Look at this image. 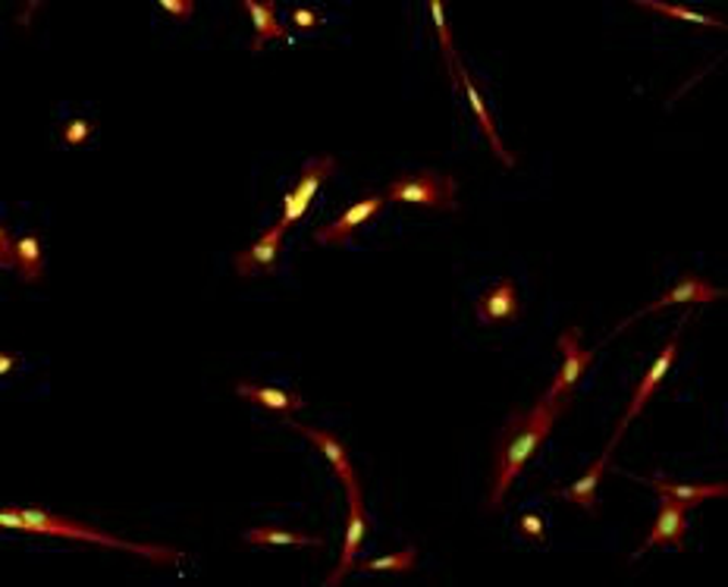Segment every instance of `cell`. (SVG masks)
Returning a JSON list of instances; mask_svg holds the SVG:
<instances>
[{
  "label": "cell",
  "instance_id": "15",
  "mask_svg": "<svg viewBox=\"0 0 728 587\" xmlns=\"http://www.w3.org/2000/svg\"><path fill=\"white\" fill-rule=\"evenodd\" d=\"M455 73H458V79H462V88H465V98H468V104H472V110H475V120L480 123V129H484V135H487V142H490V148L497 152V157H500L505 167H515V154L509 152L505 145H502L500 132H497V123H493V117H490V110H487V104H484V98H480V92H477L475 79L468 76V70L458 63L455 67Z\"/></svg>",
  "mask_w": 728,
  "mask_h": 587
},
{
  "label": "cell",
  "instance_id": "2",
  "mask_svg": "<svg viewBox=\"0 0 728 587\" xmlns=\"http://www.w3.org/2000/svg\"><path fill=\"white\" fill-rule=\"evenodd\" d=\"M25 518V535H48V537H67V540H85V543H98V547H110V550H126V553H135V556H145L148 562L157 565H174L182 560V553L174 547H157V543H132V540H120L114 535H100L95 528L67 518V515H57V512L41 510V506H28L23 510Z\"/></svg>",
  "mask_w": 728,
  "mask_h": 587
},
{
  "label": "cell",
  "instance_id": "25",
  "mask_svg": "<svg viewBox=\"0 0 728 587\" xmlns=\"http://www.w3.org/2000/svg\"><path fill=\"white\" fill-rule=\"evenodd\" d=\"M13 249H16L13 232L3 224V227H0V267H3V271H13Z\"/></svg>",
  "mask_w": 728,
  "mask_h": 587
},
{
  "label": "cell",
  "instance_id": "21",
  "mask_svg": "<svg viewBox=\"0 0 728 587\" xmlns=\"http://www.w3.org/2000/svg\"><path fill=\"white\" fill-rule=\"evenodd\" d=\"M641 10H651V13H659V16H669V20H681V23H694V26H706V28H726V20H716V16H706V13H697L691 7H678V3H666V0H637Z\"/></svg>",
  "mask_w": 728,
  "mask_h": 587
},
{
  "label": "cell",
  "instance_id": "6",
  "mask_svg": "<svg viewBox=\"0 0 728 587\" xmlns=\"http://www.w3.org/2000/svg\"><path fill=\"white\" fill-rule=\"evenodd\" d=\"M719 299H728V289H719L713 283H706L697 274H681L656 302H651L647 308H641L634 318H644V314H656L663 308L681 306V302H694V306H706V302H719Z\"/></svg>",
  "mask_w": 728,
  "mask_h": 587
},
{
  "label": "cell",
  "instance_id": "19",
  "mask_svg": "<svg viewBox=\"0 0 728 587\" xmlns=\"http://www.w3.org/2000/svg\"><path fill=\"white\" fill-rule=\"evenodd\" d=\"M13 271L20 274L23 283H38L45 277V252H41V239L38 232H25L16 239L13 249Z\"/></svg>",
  "mask_w": 728,
  "mask_h": 587
},
{
  "label": "cell",
  "instance_id": "22",
  "mask_svg": "<svg viewBox=\"0 0 728 587\" xmlns=\"http://www.w3.org/2000/svg\"><path fill=\"white\" fill-rule=\"evenodd\" d=\"M418 565V550L405 547L399 553H386V556H374L368 562H358V572H411Z\"/></svg>",
  "mask_w": 728,
  "mask_h": 587
},
{
  "label": "cell",
  "instance_id": "13",
  "mask_svg": "<svg viewBox=\"0 0 728 587\" xmlns=\"http://www.w3.org/2000/svg\"><path fill=\"white\" fill-rule=\"evenodd\" d=\"M236 393H239L242 399L254 403V406L279 415L283 421H289V415L305 406V396H299L296 390H279V386H261V383L239 381L236 383Z\"/></svg>",
  "mask_w": 728,
  "mask_h": 587
},
{
  "label": "cell",
  "instance_id": "5",
  "mask_svg": "<svg viewBox=\"0 0 728 587\" xmlns=\"http://www.w3.org/2000/svg\"><path fill=\"white\" fill-rule=\"evenodd\" d=\"M333 173H336V160H333V157H311V160L305 164V170H301L296 189L283 199V217H279L276 227L286 232L296 220H301V217L308 214V207H311V199L318 195L321 182H324L326 177H333Z\"/></svg>",
  "mask_w": 728,
  "mask_h": 587
},
{
  "label": "cell",
  "instance_id": "30",
  "mask_svg": "<svg viewBox=\"0 0 728 587\" xmlns=\"http://www.w3.org/2000/svg\"><path fill=\"white\" fill-rule=\"evenodd\" d=\"M13 368V356H0V374H7Z\"/></svg>",
  "mask_w": 728,
  "mask_h": 587
},
{
  "label": "cell",
  "instance_id": "29",
  "mask_svg": "<svg viewBox=\"0 0 728 587\" xmlns=\"http://www.w3.org/2000/svg\"><path fill=\"white\" fill-rule=\"evenodd\" d=\"M0 525H3V528H13V531H23L25 535L23 510H16V506H3V510H0Z\"/></svg>",
  "mask_w": 728,
  "mask_h": 587
},
{
  "label": "cell",
  "instance_id": "10",
  "mask_svg": "<svg viewBox=\"0 0 728 587\" xmlns=\"http://www.w3.org/2000/svg\"><path fill=\"white\" fill-rule=\"evenodd\" d=\"M283 236L286 232L279 227H271L264 230L249 249H242L239 255L232 257V267L239 277H254V274H274L279 257H283Z\"/></svg>",
  "mask_w": 728,
  "mask_h": 587
},
{
  "label": "cell",
  "instance_id": "14",
  "mask_svg": "<svg viewBox=\"0 0 728 587\" xmlns=\"http://www.w3.org/2000/svg\"><path fill=\"white\" fill-rule=\"evenodd\" d=\"M477 321L480 324H500V321H515L522 314L518 306V289L512 280H500L490 292H484L475 302Z\"/></svg>",
  "mask_w": 728,
  "mask_h": 587
},
{
  "label": "cell",
  "instance_id": "24",
  "mask_svg": "<svg viewBox=\"0 0 728 587\" xmlns=\"http://www.w3.org/2000/svg\"><path fill=\"white\" fill-rule=\"evenodd\" d=\"M92 132L95 127L88 123V120H73V123H67L63 132H60V142L63 145H70V148H79V145H85L88 139H92Z\"/></svg>",
  "mask_w": 728,
  "mask_h": 587
},
{
  "label": "cell",
  "instance_id": "7",
  "mask_svg": "<svg viewBox=\"0 0 728 587\" xmlns=\"http://www.w3.org/2000/svg\"><path fill=\"white\" fill-rule=\"evenodd\" d=\"M676 352H678V336H672L666 346H663V352L656 356V361L651 364V371H647V378L641 381V386L634 390V396H631V406H628V411L622 415V421H619V428H616V436L609 440V446H616L619 440H622V434H625V428L644 411V406L651 403V396L659 390V383L666 381V374H669V368H672V361H676Z\"/></svg>",
  "mask_w": 728,
  "mask_h": 587
},
{
  "label": "cell",
  "instance_id": "1",
  "mask_svg": "<svg viewBox=\"0 0 728 587\" xmlns=\"http://www.w3.org/2000/svg\"><path fill=\"white\" fill-rule=\"evenodd\" d=\"M569 406L550 403L547 396L537 399V406L530 411H515L509 415L505 428L497 440V462H493V487H490V510H500L512 481L527 468V462L534 459V453L544 446V440L550 436L556 418Z\"/></svg>",
  "mask_w": 728,
  "mask_h": 587
},
{
  "label": "cell",
  "instance_id": "8",
  "mask_svg": "<svg viewBox=\"0 0 728 587\" xmlns=\"http://www.w3.org/2000/svg\"><path fill=\"white\" fill-rule=\"evenodd\" d=\"M386 207V195H368V199H361V202H355L349 205L333 224H326V227H318V230L311 232L314 236V242L318 245H346L349 242V236L355 232V227H361V224H368L371 217H377L380 211Z\"/></svg>",
  "mask_w": 728,
  "mask_h": 587
},
{
  "label": "cell",
  "instance_id": "18",
  "mask_svg": "<svg viewBox=\"0 0 728 587\" xmlns=\"http://www.w3.org/2000/svg\"><path fill=\"white\" fill-rule=\"evenodd\" d=\"M242 10L249 13L251 23H254L251 51H261L267 41H286V28L279 26V20H276L274 0H242Z\"/></svg>",
  "mask_w": 728,
  "mask_h": 587
},
{
  "label": "cell",
  "instance_id": "23",
  "mask_svg": "<svg viewBox=\"0 0 728 587\" xmlns=\"http://www.w3.org/2000/svg\"><path fill=\"white\" fill-rule=\"evenodd\" d=\"M430 20H433V28H437V38H440V48H443V57H446V67H450L452 79H455V67L462 63L458 60V53H455V48H452V35H450V26H446V13H443V3L440 0H430Z\"/></svg>",
  "mask_w": 728,
  "mask_h": 587
},
{
  "label": "cell",
  "instance_id": "27",
  "mask_svg": "<svg viewBox=\"0 0 728 587\" xmlns=\"http://www.w3.org/2000/svg\"><path fill=\"white\" fill-rule=\"evenodd\" d=\"M321 23H324V16L314 13L311 7H296V10H293V26L296 28H318Z\"/></svg>",
  "mask_w": 728,
  "mask_h": 587
},
{
  "label": "cell",
  "instance_id": "12",
  "mask_svg": "<svg viewBox=\"0 0 728 587\" xmlns=\"http://www.w3.org/2000/svg\"><path fill=\"white\" fill-rule=\"evenodd\" d=\"M286 424H293V428H296L305 440H311V443H314V446L324 453L326 462H330V465H333V471H336V478L346 484L349 493L361 490V484H358V475H355V465H351L346 446L339 443V436L326 434V431H321V428H311V424H299V421H293V418H289Z\"/></svg>",
  "mask_w": 728,
  "mask_h": 587
},
{
  "label": "cell",
  "instance_id": "17",
  "mask_svg": "<svg viewBox=\"0 0 728 587\" xmlns=\"http://www.w3.org/2000/svg\"><path fill=\"white\" fill-rule=\"evenodd\" d=\"M647 484H651L659 496L676 500V503L688 506V510H694L703 500L728 496V481H723V484H678V481H669V478H659V475H656Z\"/></svg>",
  "mask_w": 728,
  "mask_h": 587
},
{
  "label": "cell",
  "instance_id": "3",
  "mask_svg": "<svg viewBox=\"0 0 728 587\" xmlns=\"http://www.w3.org/2000/svg\"><path fill=\"white\" fill-rule=\"evenodd\" d=\"M386 202L450 214V211H458V185H455V179L446 177V173L415 170V173L396 177L386 185Z\"/></svg>",
  "mask_w": 728,
  "mask_h": 587
},
{
  "label": "cell",
  "instance_id": "28",
  "mask_svg": "<svg viewBox=\"0 0 728 587\" xmlns=\"http://www.w3.org/2000/svg\"><path fill=\"white\" fill-rule=\"evenodd\" d=\"M157 10L170 13V16H176V20H189V16H192V10H195V3H192V0H160V3H157Z\"/></svg>",
  "mask_w": 728,
  "mask_h": 587
},
{
  "label": "cell",
  "instance_id": "9",
  "mask_svg": "<svg viewBox=\"0 0 728 587\" xmlns=\"http://www.w3.org/2000/svg\"><path fill=\"white\" fill-rule=\"evenodd\" d=\"M684 537H688V506H681L676 500H659V512L653 522L651 535L641 543V550L634 556H644L653 547H676L684 550Z\"/></svg>",
  "mask_w": 728,
  "mask_h": 587
},
{
  "label": "cell",
  "instance_id": "26",
  "mask_svg": "<svg viewBox=\"0 0 728 587\" xmlns=\"http://www.w3.org/2000/svg\"><path fill=\"white\" fill-rule=\"evenodd\" d=\"M518 531L527 537H534L537 543H544L547 540V528H544V522H540V515H522V522H518Z\"/></svg>",
  "mask_w": 728,
  "mask_h": 587
},
{
  "label": "cell",
  "instance_id": "16",
  "mask_svg": "<svg viewBox=\"0 0 728 587\" xmlns=\"http://www.w3.org/2000/svg\"><path fill=\"white\" fill-rule=\"evenodd\" d=\"M609 456H612V446H606V453H602L600 459L594 462L581 478H577L575 484L562 487L556 496L559 500H569V503H575L581 510H587L590 515H597V487H600L602 471H606V465H609Z\"/></svg>",
  "mask_w": 728,
  "mask_h": 587
},
{
  "label": "cell",
  "instance_id": "20",
  "mask_svg": "<svg viewBox=\"0 0 728 587\" xmlns=\"http://www.w3.org/2000/svg\"><path fill=\"white\" fill-rule=\"evenodd\" d=\"M242 540L251 547H314V550L326 547L321 535H301V531H283V528H249Z\"/></svg>",
  "mask_w": 728,
  "mask_h": 587
},
{
  "label": "cell",
  "instance_id": "4",
  "mask_svg": "<svg viewBox=\"0 0 728 587\" xmlns=\"http://www.w3.org/2000/svg\"><path fill=\"white\" fill-rule=\"evenodd\" d=\"M559 352H562V368H559V374L552 378L550 390H547L544 396H547L550 403L569 406L575 386L581 383V378H584V371L590 368V361H594V349H581V333H577V327H565L562 336H559Z\"/></svg>",
  "mask_w": 728,
  "mask_h": 587
},
{
  "label": "cell",
  "instance_id": "11",
  "mask_svg": "<svg viewBox=\"0 0 728 587\" xmlns=\"http://www.w3.org/2000/svg\"><path fill=\"white\" fill-rule=\"evenodd\" d=\"M365 535H368L365 503H361V490H355V493H349V522H346V540H343V560L336 562V568L330 572L324 587H339L343 578L358 565L355 560H358V550H361V543H365Z\"/></svg>",
  "mask_w": 728,
  "mask_h": 587
}]
</instances>
